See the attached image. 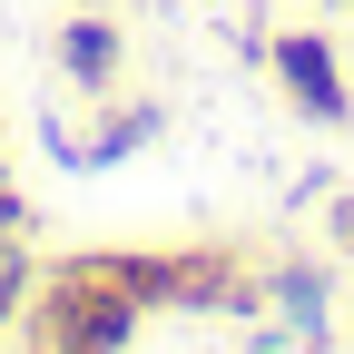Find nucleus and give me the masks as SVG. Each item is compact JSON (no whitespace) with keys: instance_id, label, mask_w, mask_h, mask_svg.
I'll use <instances>...</instances> for the list:
<instances>
[{"instance_id":"nucleus-5","label":"nucleus","mask_w":354,"mask_h":354,"mask_svg":"<svg viewBox=\"0 0 354 354\" xmlns=\"http://www.w3.org/2000/svg\"><path fill=\"white\" fill-rule=\"evenodd\" d=\"M325 246H344V266H354V197H325Z\"/></svg>"},{"instance_id":"nucleus-2","label":"nucleus","mask_w":354,"mask_h":354,"mask_svg":"<svg viewBox=\"0 0 354 354\" xmlns=\"http://www.w3.org/2000/svg\"><path fill=\"white\" fill-rule=\"evenodd\" d=\"M276 79H286V99L305 118H344V69H335V50H325L315 30H286L276 39Z\"/></svg>"},{"instance_id":"nucleus-4","label":"nucleus","mask_w":354,"mask_h":354,"mask_svg":"<svg viewBox=\"0 0 354 354\" xmlns=\"http://www.w3.org/2000/svg\"><path fill=\"white\" fill-rule=\"evenodd\" d=\"M20 295H30V256H20V246H0V315H10Z\"/></svg>"},{"instance_id":"nucleus-1","label":"nucleus","mask_w":354,"mask_h":354,"mask_svg":"<svg viewBox=\"0 0 354 354\" xmlns=\"http://www.w3.org/2000/svg\"><path fill=\"white\" fill-rule=\"evenodd\" d=\"M138 286L118 276V256H79L50 276V295H39V354H118L128 335H138Z\"/></svg>"},{"instance_id":"nucleus-3","label":"nucleus","mask_w":354,"mask_h":354,"mask_svg":"<svg viewBox=\"0 0 354 354\" xmlns=\"http://www.w3.org/2000/svg\"><path fill=\"white\" fill-rule=\"evenodd\" d=\"M59 69H69L79 88H118V30H109L99 10L59 20Z\"/></svg>"}]
</instances>
